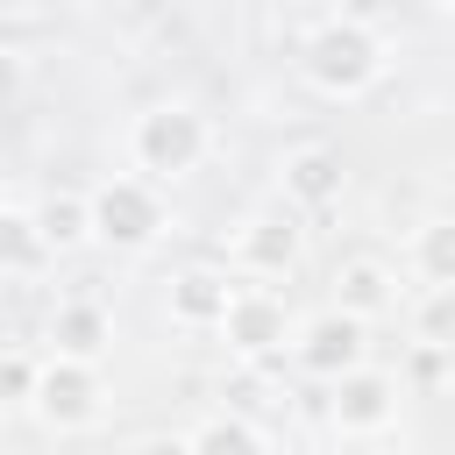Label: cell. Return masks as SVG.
<instances>
[{
	"instance_id": "cell-1",
	"label": "cell",
	"mask_w": 455,
	"mask_h": 455,
	"mask_svg": "<svg viewBox=\"0 0 455 455\" xmlns=\"http://www.w3.org/2000/svg\"><path fill=\"white\" fill-rule=\"evenodd\" d=\"M384 64L391 57H384V36H377L370 14H320L299 43V71L327 100H363L384 78Z\"/></svg>"
},
{
	"instance_id": "cell-2",
	"label": "cell",
	"mask_w": 455,
	"mask_h": 455,
	"mask_svg": "<svg viewBox=\"0 0 455 455\" xmlns=\"http://www.w3.org/2000/svg\"><path fill=\"white\" fill-rule=\"evenodd\" d=\"M206 156H213V121H206L199 107H185V100L142 107L135 128H128V164L142 171V185H178V178H192Z\"/></svg>"
},
{
	"instance_id": "cell-3",
	"label": "cell",
	"mask_w": 455,
	"mask_h": 455,
	"mask_svg": "<svg viewBox=\"0 0 455 455\" xmlns=\"http://www.w3.org/2000/svg\"><path fill=\"white\" fill-rule=\"evenodd\" d=\"M28 412H36L50 434H85V427H100V412H107V377H100L92 363H64V355H50V363L36 370V398H28Z\"/></svg>"
},
{
	"instance_id": "cell-4",
	"label": "cell",
	"mask_w": 455,
	"mask_h": 455,
	"mask_svg": "<svg viewBox=\"0 0 455 455\" xmlns=\"http://www.w3.org/2000/svg\"><path fill=\"white\" fill-rule=\"evenodd\" d=\"M85 206H92V242L107 249H149L164 235V192L142 178H107L85 192Z\"/></svg>"
},
{
	"instance_id": "cell-5",
	"label": "cell",
	"mask_w": 455,
	"mask_h": 455,
	"mask_svg": "<svg viewBox=\"0 0 455 455\" xmlns=\"http://www.w3.org/2000/svg\"><path fill=\"white\" fill-rule=\"evenodd\" d=\"M213 334L228 341V355L270 363V355L291 348V313H284V299H277L270 284H235V299H228V313H220Z\"/></svg>"
},
{
	"instance_id": "cell-6",
	"label": "cell",
	"mask_w": 455,
	"mask_h": 455,
	"mask_svg": "<svg viewBox=\"0 0 455 455\" xmlns=\"http://www.w3.org/2000/svg\"><path fill=\"white\" fill-rule=\"evenodd\" d=\"M291 363H299L306 377L341 384L348 370H363V363H370V327H355V320H341V313L327 306V313H313V320H299V327H291Z\"/></svg>"
},
{
	"instance_id": "cell-7",
	"label": "cell",
	"mask_w": 455,
	"mask_h": 455,
	"mask_svg": "<svg viewBox=\"0 0 455 455\" xmlns=\"http://www.w3.org/2000/svg\"><path fill=\"white\" fill-rule=\"evenodd\" d=\"M299 249H306V228H299V213L277 199V206H256L242 228H235V242H228V256H235V270H249V277H284L291 263H299Z\"/></svg>"
},
{
	"instance_id": "cell-8",
	"label": "cell",
	"mask_w": 455,
	"mask_h": 455,
	"mask_svg": "<svg viewBox=\"0 0 455 455\" xmlns=\"http://www.w3.org/2000/svg\"><path fill=\"white\" fill-rule=\"evenodd\" d=\"M341 192H348V164L327 142H306L277 164V199L291 213H327V206H341Z\"/></svg>"
},
{
	"instance_id": "cell-9",
	"label": "cell",
	"mask_w": 455,
	"mask_h": 455,
	"mask_svg": "<svg viewBox=\"0 0 455 455\" xmlns=\"http://www.w3.org/2000/svg\"><path fill=\"white\" fill-rule=\"evenodd\" d=\"M327 419H334V434H384L391 419H398V377L391 370H348L341 384H334V398H327Z\"/></svg>"
},
{
	"instance_id": "cell-10",
	"label": "cell",
	"mask_w": 455,
	"mask_h": 455,
	"mask_svg": "<svg viewBox=\"0 0 455 455\" xmlns=\"http://www.w3.org/2000/svg\"><path fill=\"white\" fill-rule=\"evenodd\" d=\"M334 313L355 320V327L398 313V277H391V263H377V256H348V263L334 270Z\"/></svg>"
},
{
	"instance_id": "cell-11",
	"label": "cell",
	"mask_w": 455,
	"mask_h": 455,
	"mask_svg": "<svg viewBox=\"0 0 455 455\" xmlns=\"http://www.w3.org/2000/svg\"><path fill=\"white\" fill-rule=\"evenodd\" d=\"M107 348H114V320H107L100 299H64V306L50 313V355H64V363H92V370H100Z\"/></svg>"
},
{
	"instance_id": "cell-12",
	"label": "cell",
	"mask_w": 455,
	"mask_h": 455,
	"mask_svg": "<svg viewBox=\"0 0 455 455\" xmlns=\"http://www.w3.org/2000/svg\"><path fill=\"white\" fill-rule=\"evenodd\" d=\"M228 299H235V284H228V270H213V263H192V270L171 277V320H178V327H220Z\"/></svg>"
},
{
	"instance_id": "cell-13",
	"label": "cell",
	"mask_w": 455,
	"mask_h": 455,
	"mask_svg": "<svg viewBox=\"0 0 455 455\" xmlns=\"http://www.w3.org/2000/svg\"><path fill=\"white\" fill-rule=\"evenodd\" d=\"M28 213H36V235H43L50 256H71V249L92 242V206H85V192H50V199L28 206Z\"/></svg>"
},
{
	"instance_id": "cell-14",
	"label": "cell",
	"mask_w": 455,
	"mask_h": 455,
	"mask_svg": "<svg viewBox=\"0 0 455 455\" xmlns=\"http://www.w3.org/2000/svg\"><path fill=\"white\" fill-rule=\"evenodd\" d=\"M412 270L427 291H455V213H434L412 228Z\"/></svg>"
},
{
	"instance_id": "cell-15",
	"label": "cell",
	"mask_w": 455,
	"mask_h": 455,
	"mask_svg": "<svg viewBox=\"0 0 455 455\" xmlns=\"http://www.w3.org/2000/svg\"><path fill=\"white\" fill-rule=\"evenodd\" d=\"M43 263H50V249H43V235H36V213H28V206L0 213V277H36Z\"/></svg>"
},
{
	"instance_id": "cell-16",
	"label": "cell",
	"mask_w": 455,
	"mask_h": 455,
	"mask_svg": "<svg viewBox=\"0 0 455 455\" xmlns=\"http://www.w3.org/2000/svg\"><path fill=\"white\" fill-rule=\"evenodd\" d=\"M185 441H192V455H270V448H263V434H256L242 412H213V419H206V427H192Z\"/></svg>"
},
{
	"instance_id": "cell-17",
	"label": "cell",
	"mask_w": 455,
	"mask_h": 455,
	"mask_svg": "<svg viewBox=\"0 0 455 455\" xmlns=\"http://www.w3.org/2000/svg\"><path fill=\"white\" fill-rule=\"evenodd\" d=\"M412 341L419 348H455V291H419V306H412Z\"/></svg>"
},
{
	"instance_id": "cell-18",
	"label": "cell",
	"mask_w": 455,
	"mask_h": 455,
	"mask_svg": "<svg viewBox=\"0 0 455 455\" xmlns=\"http://www.w3.org/2000/svg\"><path fill=\"white\" fill-rule=\"evenodd\" d=\"M36 370H43V363H28L21 348H7V355H0V405H28V398H36Z\"/></svg>"
},
{
	"instance_id": "cell-19",
	"label": "cell",
	"mask_w": 455,
	"mask_h": 455,
	"mask_svg": "<svg viewBox=\"0 0 455 455\" xmlns=\"http://www.w3.org/2000/svg\"><path fill=\"white\" fill-rule=\"evenodd\" d=\"M128 455H192V441H185V434H149V441H135Z\"/></svg>"
},
{
	"instance_id": "cell-20",
	"label": "cell",
	"mask_w": 455,
	"mask_h": 455,
	"mask_svg": "<svg viewBox=\"0 0 455 455\" xmlns=\"http://www.w3.org/2000/svg\"><path fill=\"white\" fill-rule=\"evenodd\" d=\"M14 92H21V57H14L7 43H0V107H7Z\"/></svg>"
},
{
	"instance_id": "cell-21",
	"label": "cell",
	"mask_w": 455,
	"mask_h": 455,
	"mask_svg": "<svg viewBox=\"0 0 455 455\" xmlns=\"http://www.w3.org/2000/svg\"><path fill=\"white\" fill-rule=\"evenodd\" d=\"M0 213H14V171L0 164Z\"/></svg>"
},
{
	"instance_id": "cell-22",
	"label": "cell",
	"mask_w": 455,
	"mask_h": 455,
	"mask_svg": "<svg viewBox=\"0 0 455 455\" xmlns=\"http://www.w3.org/2000/svg\"><path fill=\"white\" fill-rule=\"evenodd\" d=\"M441 384H448V391H455V348H448V370H441Z\"/></svg>"
},
{
	"instance_id": "cell-23",
	"label": "cell",
	"mask_w": 455,
	"mask_h": 455,
	"mask_svg": "<svg viewBox=\"0 0 455 455\" xmlns=\"http://www.w3.org/2000/svg\"><path fill=\"white\" fill-rule=\"evenodd\" d=\"M377 455H405V448H377Z\"/></svg>"
}]
</instances>
